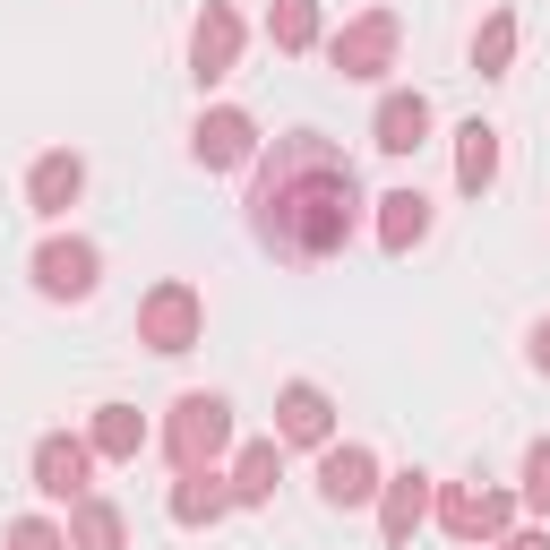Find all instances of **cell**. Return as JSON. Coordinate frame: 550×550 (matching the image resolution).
I'll list each match as a JSON object with an SVG mask.
<instances>
[{
    "label": "cell",
    "instance_id": "7",
    "mask_svg": "<svg viewBox=\"0 0 550 550\" xmlns=\"http://www.w3.org/2000/svg\"><path fill=\"white\" fill-rule=\"evenodd\" d=\"M533 490H542V499H550V447H542V456H533Z\"/></svg>",
    "mask_w": 550,
    "mask_h": 550
},
{
    "label": "cell",
    "instance_id": "5",
    "mask_svg": "<svg viewBox=\"0 0 550 550\" xmlns=\"http://www.w3.org/2000/svg\"><path fill=\"white\" fill-rule=\"evenodd\" d=\"M198 147H207V155H215V164H233V155H241V121H215V129H207V138H198Z\"/></svg>",
    "mask_w": 550,
    "mask_h": 550
},
{
    "label": "cell",
    "instance_id": "4",
    "mask_svg": "<svg viewBox=\"0 0 550 550\" xmlns=\"http://www.w3.org/2000/svg\"><path fill=\"white\" fill-rule=\"evenodd\" d=\"M43 490H78V447H43Z\"/></svg>",
    "mask_w": 550,
    "mask_h": 550
},
{
    "label": "cell",
    "instance_id": "1",
    "mask_svg": "<svg viewBox=\"0 0 550 550\" xmlns=\"http://www.w3.org/2000/svg\"><path fill=\"white\" fill-rule=\"evenodd\" d=\"M258 233L284 258L344 250V233H353V164H344L327 138H310V129L275 138L267 181H258Z\"/></svg>",
    "mask_w": 550,
    "mask_h": 550
},
{
    "label": "cell",
    "instance_id": "6",
    "mask_svg": "<svg viewBox=\"0 0 550 550\" xmlns=\"http://www.w3.org/2000/svg\"><path fill=\"white\" fill-rule=\"evenodd\" d=\"M327 490H336V499H353V490H361V456H336V465H327Z\"/></svg>",
    "mask_w": 550,
    "mask_h": 550
},
{
    "label": "cell",
    "instance_id": "3",
    "mask_svg": "<svg viewBox=\"0 0 550 550\" xmlns=\"http://www.w3.org/2000/svg\"><path fill=\"white\" fill-rule=\"evenodd\" d=\"M43 275H52L61 293H86V250H52V258H43Z\"/></svg>",
    "mask_w": 550,
    "mask_h": 550
},
{
    "label": "cell",
    "instance_id": "2",
    "mask_svg": "<svg viewBox=\"0 0 550 550\" xmlns=\"http://www.w3.org/2000/svg\"><path fill=\"white\" fill-rule=\"evenodd\" d=\"M379 129H387L379 147H396V155H404V147H422V104H387V121H379Z\"/></svg>",
    "mask_w": 550,
    "mask_h": 550
}]
</instances>
